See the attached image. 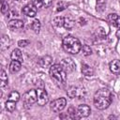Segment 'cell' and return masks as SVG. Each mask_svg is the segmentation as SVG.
<instances>
[{"mask_svg": "<svg viewBox=\"0 0 120 120\" xmlns=\"http://www.w3.org/2000/svg\"><path fill=\"white\" fill-rule=\"evenodd\" d=\"M112 103V94L106 89L102 88L96 92L94 96V105L98 110H104L110 106Z\"/></svg>", "mask_w": 120, "mask_h": 120, "instance_id": "cell-1", "label": "cell"}, {"mask_svg": "<svg viewBox=\"0 0 120 120\" xmlns=\"http://www.w3.org/2000/svg\"><path fill=\"white\" fill-rule=\"evenodd\" d=\"M62 46H63V49L67 52L71 53V54L78 53L82 49V44L80 40L73 36H66L63 38Z\"/></svg>", "mask_w": 120, "mask_h": 120, "instance_id": "cell-2", "label": "cell"}, {"mask_svg": "<svg viewBox=\"0 0 120 120\" xmlns=\"http://www.w3.org/2000/svg\"><path fill=\"white\" fill-rule=\"evenodd\" d=\"M50 75L58 83H64L67 81V72L60 64H54L50 67Z\"/></svg>", "mask_w": 120, "mask_h": 120, "instance_id": "cell-3", "label": "cell"}, {"mask_svg": "<svg viewBox=\"0 0 120 120\" xmlns=\"http://www.w3.org/2000/svg\"><path fill=\"white\" fill-rule=\"evenodd\" d=\"M22 99L25 105L27 106H31L32 104H34L35 102H37V90H28L27 92H25L22 96Z\"/></svg>", "mask_w": 120, "mask_h": 120, "instance_id": "cell-4", "label": "cell"}, {"mask_svg": "<svg viewBox=\"0 0 120 120\" xmlns=\"http://www.w3.org/2000/svg\"><path fill=\"white\" fill-rule=\"evenodd\" d=\"M67 105V100L65 98H59L57 99H54L51 103V109L54 112H61Z\"/></svg>", "mask_w": 120, "mask_h": 120, "instance_id": "cell-5", "label": "cell"}, {"mask_svg": "<svg viewBox=\"0 0 120 120\" xmlns=\"http://www.w3.org/2000/svg\"><path fill=\"white\" fill-rule=\"evenodd\" d=\"M49 100V97L48 94L46 92V90H44L43 88H38L37 89V102L39 106H44L45 104H47Z\"/></svg>", "mask_w": 120, "mask_h": 120, "instance_id": "cell-6", "label": "cell"}, {"mask_svg": "<svg viewBox=\"0 0 120 120\" xmlns=\"http://www.w3.org/2000/svg\"><path fill=\"white\" fill-rule=\"evenodd\" d=\"M60 65L62 66V68L66 70V72H72L75 69V63L73 62V60L71 58H65L61 61Z\"/></svg>", "mask_w": 120, "mask_h": 120, "instance_id": "cell-7", "label": "cell"}, {"mask_svg": "<svg viewBox=\"0 0 120 120\" xmlns=\"http://www.w3.org/2000/svg\"><path fill=\"white\" fill-rule=\"evenodd\" d=\"M91 112V109L88 105L86 104H81L79 105L78 107V110H77V114L80 117H87Z\"/></svg>", "mask_w": 120, "mask_h": 120, "instance_id": "cell-8", "label": "cell"}, {"mask_svg": "<svg viewBox=\"0 0 120 120\" xmlns=\"http://www.w3.org/2000/svg\"><path fill=\"white\" fill-rule=\"evenodd\" d=\"M22 13L27 17H34L37 14V8L33 4H28L22 8Z\"/></svg>", "mask_w": 120, "mask_h": 120, "instance_id": "cell-9", "label": "cell"}, {"mask_svg": "<svg viewBox=\"0 0 120 120\" xmlns=\"http://www.w3.org/2000/svg\"><path fill=\"white\" fill-rule=\"evenodd\" d=\"M8 26L9 29L11 30H16V29H20V28H22L23 26V22L22 21L19 20V19H13V20H10L8 23Z\"/></svg>", "mask_w": 120, "mask_h": 120, "instance_id": "cell-10", "label": "cell"}, {"mask_svg": "<svg viewBox=\"0 0 120 120\" xmlns=\"http://www.w3.org/2000/svg\"><path fill=\"white\" fill-rule=\"evenodd\" d=\"M110 70L113 74H120V60H112L110 63Z\"/></svg>", "mask_w": 120, "mask_h": 120, "instance_id": "cell-11", "label": "cell"}, {"mask_svg": "<svg viewBox=\"0 0 120 120\" xmlns=\"http://www.w3.org/2000/svg\"><path fill=\"white\" fill-rule=\"evenodd\" d=\"M22 68V62L20 61H17V60H12L10 62V65H9V70L11 73H16L18 72Z\"/></svg>", "mask_w": 120, "mask_h": 120, "instance_id": "cell-12", "label": "cell"}, {"mask_svg": "<svg viewBox=\"0 0 120 120\" xmlns=\"http://www.w3.org/2000/svg\"><path fill=\"white\" fill-rule=\"evenodd\" d=\"M52 59L51 56H49V55H45V56H43V57H41V58L39 59L38 64H39V66L42 67V68L49 67V66L52 65Z\"/></svg>", "mask_w": 120, "mask_h": 120, "instance_id": "cell-13", "label": "cell"}, {"mask_svg": "<svg viewBox=\"0 0 120 120\" xmlns=\"http://www.w3.org/2000/svg\"><path fill=\"white\" fill-rule=\"evenodd\" d=\"M10 57L12 60H17V61L22 62V54L19 49H14L10 54Z\"/></svg>", "mask_w": 120, "mask_h": 120, "instance_id": "cell-14", "label": "cell"}, {"mask_svg": "<svg viewBox=\"0 0 120 120\" xmlns=\"http://www.w3.org/2000/svg\"><path fill=\"white\" fill-rule=\"evenodd\" d=\"M82 74L84 76H87V77L93 76V74H94L93 68L90 66H88L87 64H82Z\"/></svg>", "mask_w": 120, "mask_h": 120, "instance_id": "cell-15", "label": "cell"}, {"mask_svg": "<svg viewBox=\"0 0 120 120\" xmlns=\"http://www.w3.org/2000/svg\"><path fill=\"white\" fill-rule=\"evenodd\" d=\"M0 86L1 88H4L5 86L8 85V75L6 74L5 70L2 69L1 70V75H0Z\"/></svg>", "mask_w": 120, "mask_h": 120, "instance_id": "cell-16", "label": "cell"}, {"mask_svg": "<svg viewBox=\"0 0 120 120\" xmlns=\"http://www.w3.org/2000/svg\"><path fill=\"white\" fill-rule=\"evenodd\" d=\"M64 26L66 29H71L73 26H74V21L71 19V18H65V21H64Z\"/></svg>", "mask_w": 120, "mask_h": 120, "instance_id": "cell-17", "label": "cell"}, {"mask_svg": "<svg viewBox=\"0 0 120 120\" xmlns=\"http://www.w3.org/2000/svg\"><path fill=\"white\" fill-rule=\"evenodd\" d=\"M8 100H11V101H14V102H17L19 99H20V94L17 92V91H12L9 96H8Z\"/></svg>", "mask_w": 120, "mask_h": 120, "instance_id": "cell-18", "label": "cell"}, {"mask_svg": "<svg viewBox=\"0 0 120 120\" xmlns=\"http://www.w3.org/2000/svg\"><path fill=\"white\" fill-rule=\"evenodd\" d=\"M64 21H65V18L61 17V16H58V17H55L53 19V24L57 27H60V26H63L64 25Z\"/></svg>", "mask_w": 120, "mask_h": 120, "instance_id": "cell-19", "label": "cell"}, {"mask_svg": "<svg viewBox=\"0 0 120 120\" xmlns=\"http://www.w3.org/2000/svg\"><path fill=\"white\" fill-rule=\"evenodd\" d=\"M16 103L17 102H14V101H11V100H8L6 102V109L8 111V112H13L16 108Z\"/></svg>", "mask_w": 120, "mask_h": 120, "instance_id": "cell-20", "label": "cell"}, {"mask_svg": "<svg viewBox=\"0 0 120 120\" xmlns=\"http://www.w3.org/2000/svg\"><path fill=\"white\" fill-rule=\"evenodd\" d=\"M40 22L38 21V20H35L33 22H32V25H31V27H32V29L34 30V32L35 33H38L39 32V30H40Z\"/></svg>", "mask_w": 120, "mask_h": 120, "instance_id": "cell-21", "label": "cell"}, {"mask_svg": "<svg viewBox=\"0 0 120 120\" xmlns=\"http://www.w3.org/2000/svg\"><path fill=\"white\" fill-rule=\"evenodd\" d=\"M77 95H78V90H77V88H75V87H70V88L68 90V96L70 98H73L77 97Z\"/></svg>", "mask_w": 120, "mask_h": 120, "instance_id": "cell-22", "label": "cell"}, {"mask_svg": "<svg viewBox=\"0 0 120 120\" xmlns=\"http://www.w3.org/2000/svg\"><path fill=\"white\" fill-rule=\"evenodd\" d=\"M81 50H82L83 55H85V56L90 55V54L92 53V49H91L90 46H88V45H83V46H82V49H81Z\"/></svg>", "mask_w": 120, "mask_h": 120, "instance_id": "cell-23", "label": "cell"}, {"mask_svg": "<svg viewBox=\"0 0 120 120\" xmlns=\"http://www.w3.org/2000/svg\"><path fill=\"white\" fill-rule=\"evenodd\" d=\"M1 12L6 14L8 12V5L5 0H1Z\"/></svg>", "mask_w": 120, "mask_h": 120, "instance_id": "cell-24", "label": "cell"}, {"mask_svg": "<svg viewBox=\"0 0 120 120\" xmlns=\"http://www.w3.org/2000/svg\"><path fill=\"white\" fill-rule=\"evenodd\" d=\"M117 17H118V16H117L116 14H114V13H113V14H110V15L108 16V21H109L112 24H113V25H114V23H115V21H116Z\"/></svg>", "mask_w": 120, "mask_h": 120, "instance_id": "cell-25", "label": "cell"}, {"mask_svg": "<svg viewBox=\"0 0 120 120\" xmlns=\"http://www.w3.org/2000/svg\"><path fill=\"white\" fill-rule=\"evenodd\" d=\"M32 4L37 8H39L42 7V0H32Z\"/></svg>", "mask_w": 120, "mask_h": 120, "instance_id": "cell-26", "label": "cell"}, {"mask_svg": "<svg viewBox=\"0 0 120 120\" xmlns=\"http://www.w3.org/2000/svg\"><path fill=\"white\" fill-rule=\"evenodd\" d=\"M29 40H25V39H23V40H20L19 42H18V45L20 46V47H25L26 45H28L29 44Z\"/></svg>", "mask_w": 120, "mask_h": 120, "instance_id": "cell-27", "label": "cell"}, {"mask_svg": "<svg viewBox=\"0 0 120 120\" xmlns=\"http://www.w3.org/2000/svg\"><path fill=\"white\" fill-rule=\"evenodd\" d=\"M52 5V0H42V7L49 8Z\"/></svg>", "mask_w": 120, "mask_h": 120, "instance_id": "cell-28", "label": "cell"}, {"mask_svg": "<svg viewBox=\"0 0 120 120\" xmlns=\"http://www.w3.org/2000/svg\"><path fill=\"white\" fill-rule=\"evenodd\" d=\"M114 26H116L117 28H120V16L117 17V19L115 21V23H114Z\"/></svg>", "mask_w": 120, "mask_h": 120, "instance_id": "cell-29", "label": "cell"}, {"mask_svg": "<svg viewBox=\"0 0 120 120\" xmlns=\"http://www.w3.org/2000/svg\"><path fill=\"white\" fill-rule=\"evenodd\" d=\"M116 37L120 39V28H119V30H117V32H116Z\"/></svg>", "mask_w": 120, "mask_h": 120, "instance_id": "cell-30", "label": "cell"}]
</instances>
